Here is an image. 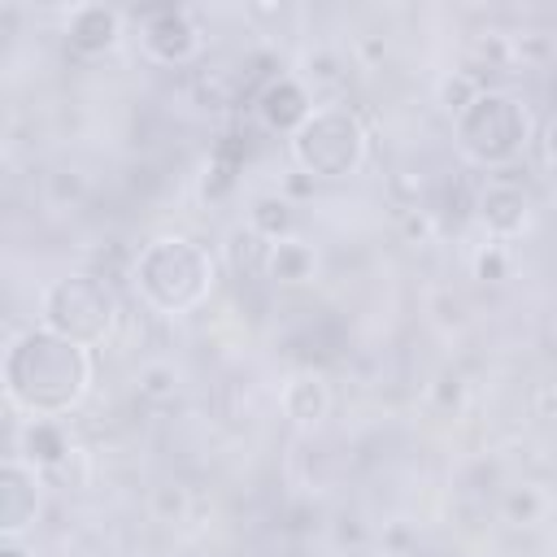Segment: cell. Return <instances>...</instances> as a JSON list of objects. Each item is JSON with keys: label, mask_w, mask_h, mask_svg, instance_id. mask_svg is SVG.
<instances>
[{"label": "cell", "mask_w": 557, "mask_h": 557, "mask_svg": "<svg viewBox=\"0 0 557 557\" xmlns=\"http://www.w3.org/2000/svg\"><path fill=\"white\" fill-rule=\"evenodd\" d=\"M4 396L26 418H65L74 413L96 379L91 348L48 331L26 326L4 344Z\"/></svg>", "instance_id": "cell-1"}, {"label": "cell", "mask_w": 557, "mask_h": 557, "mask_svg": "<svg viewBox=\"0 0 557 557\" xmlns=\"http://www.w3.org/2000/svg\"><path fill=\"white\" fill-rule=\"evenodd\" d=\"M218 265L205 244L187 235H157L131 261V287L152 313H191L209 300Z\"/></svg>", "instance_id": "cell-2"}, {"label": "cell", "mask_w": 557, "mask_h": 557, "mask_svg": "<svg viewBox=\"0 0 557 557\" xmlns=\"http://www.w3.org/2000/svg\"><path fill=\"white\" fill-rule=\"evenodd\" d=\"M535 126L531 109L500 87H483L466 113L453 117V144L457 152L479 170H509L531 148Z\"/></svg>", "instance_id": "cell-3"}, {"label": "cell", "mask_w": 557, "mask_h": 557, "mask_svg": "<svg viewBox=\"0 0 557 557\" xmlns=\"http://www.w3.org/2000/svg\"><path fill=\"white\" fill-rule=\"evenodd\" d=\"M117 318H122L117 292L96 270H70L39 292V326L83 348H100L104 339H113Z\"/></svg>", "instance_id": "cell-4"}, {"label": "cell", "mask_w": 557, "mask_h": 557, "mask_svg": "<svg viewBox=\"0 0 557 557\" xmlns=\"http://www.w3.org/2000/svg\"><path fill=\"white\" fill-rule=\"evenodd\" d=\"M292 165L309 178L322 183H339L361 174V165L370 161V131L361 122L357 109L348 104H318L313 117L287 139Z\"/></svg>", "instance_id": "cell-5"}, {"label": "cell", "mask_w": 557, "mask_h": 557, "mask_svg": "<svg viewBox=\"0 0 557 557\" xmlns=\"http://www.w3.org/2000/svg\"><path fill=\"white\" fill-rule=\"evenodd\" d=\"M139 48L157 65H187L205 48V30L187 9H152L139 22Z\"/></svg>", "instance_id": "cell-6"}, {"label": "cell", "mask_w": 557, "mask_h": 557, "mask_svg": "<svg viewBox=\"0 0 557 557\" xmlns=\"http://www.w3.org/2000/svg\"><path fill=\"white\" fill-rule=\"evenodd\" d=\"M474 218L483 222V231L496 239V244H509L518 235L531 231L535 222V200L522 183L513 178H487L474 196Z\"/></svg>", "instance_id": "cell-7"}, {"label": "cell", "mask_w": 557, "mask_h": 557, "mask_svg": "<svg viewBox=\"0 0 557 557\" xmlns=\"http://www.w3.org/2000/svg\"><path fill=\"white\" fill-rule=\"evenodd\" d=\"M39 505H44V474L17 453H9L0 466V535L26 540V531L39 518Z\"/></svg>", "instance_id": "cell-8"}, {"label": "cell", "mask_w": 557, "mask_h": 557, "mask_svg": "<svg viewBox=\"0 0 557 557\" xmlns=\"http://www.w3.org/2000/svg\"><path fill=\"white\" fill-rule=\"evenodd\" d=\"M252 109H257V122H261L270 135L292 139V135L313 117L318 104H313V91H309L305 78H296V74H274V78H265V87L257 91Z\"/></svg>", "instance_id": "cell-9"}, {"label": "cell", "mask_w": 557, "mask_h": 557, "mask_svg": "<svg viewBox=\"0 0 557 557\" xmlns=\"http://www.w3.org/2000/svg\"><path fill=\"white\" fill-rule=\"evenodd\" d=\"M61 35L74 57H104L122 44V13L113 4H74L61 22Z\"/></svg>", "instance_id": "cell-10"}, {"label": "cell", "mask_w": 557, "mask_h": 557, "mask_svg": "<svg viewBox=\"0 0 557 557\" xmlns=\"http://www.w3.org/2000/svg\"><path fill=\"white\" fill-rule=\"evenodd\" d=\"M278 405H283V418L287 422H296L305 431L309 426H322L326 413H331V383L322 374H313V370H300V374H292L283 383Z\"/></svg>", "instance_id": "cell-11"}, {"label": "cell", "mask_w": 557, "mask_h": 557, "mask_svg": "<svg viewBox=\"0 0 557 557\" xmlns=\"http://www.w3.org/2000/svg\"><path fill=\"white\" fill-rule=\"evenodd\" d=\"M17 457L30 461L39 474L65 466V457H70V431H65V422L61 418H26L22 422V435H17Z\"/></svg>", "instance_id": "cell-12"}, {"label": "cell", "mask_w": 557, "mask_h": 557, "mask_svg": "<svg viewBox=\"0 0 557 557\" xmlns=\"http://www.w3.org/2000/svg\"><path fill=\"white\" fill-rule=\"evenodd\" d=\"M248 231L265 244H278V239H292L296 235V205L278 191H261L252 196L248 205Z\"/></svg>", "instance_id": "cell-13"}, {"label": "cell", "mask_w": 557, "mask_h": 557, "mask_svg": "<svg viewBox=\"0 0 557 557\" xmlns=\"http://www.w3.org/2000/svg\"><path fill=\"white\" fill-rule=\"evenodd\" d=\"M313 270H318V252H313V244H305L300 235L278 239V244L265 248V274H270L274 283H287V287H292V283H309Z\"/></svg>", "instance_id": "cell-14"}, {"label": "cell", "mask_w": 557, "mask_h": 557, "mask_svg": "<svg viewBox=\"0 0 557 557\" xmlns=\"http://www.w3.org/2000/svg\"><path fill=\"white\" fill-rule=\"evenodd\" d=\"M483 91V83L470 74V70H453V74H444L440 78V87H435V100H440V109L448 113V117H457V113H466L470 104H474V96Z\"/></svg>", "instance_id": "cell-15"}, {"label": "cell", "mask_w": 557, "mask_h": 557, "mask_svg": "<svg viewBox=\"0 0 557 557\" xmlns=\"http://www.w3.org/2000/svg\"><path fill=\"white\" fill-rule=\"evenodd\" d=\"M135 392H139L144 400H152V405L174 400V396H178V370H174L170 361H148V366H139V374H135Z\"/></svg>", "instance_id": "cell-16"}, {"label": "cell", "mask_w": 557, "mask_h": 557, "mask_svg": "<svg viewBox=\"0 0 557 557\" xmlns=\"http://www.w3.org/2000/svg\"><path fill=\"white\" fill-rule=\"evenodd\" d=\"M544 509H548V500H544V492L531 487V483L509 487L505 500H500V513H505V522H513V527H531V522H540Z\"/></svg>", "instance_id": "cell-17"}, {"label": "cell", "mask_w": 557, "mask_h": 557, "mask_svg": "<svg viewBox=\"0 0 557 557\" xmlns=\"http://www.w3.org/2000/svg\"><path fill=\"white\" fill-rule=\"evenodd\" d=\"M474 278H483V283H500V278H509V252H505V244H487L479 257H474Z\"/></svg>", "instance_id": "cell-18"}, {"label": "cell", "mask_w": 557, "mask_h": 557, "mask_svg": "<svg viewBox=\"0 0 557 557\" xmlns=\"http://www.w3.org/2000/svg\"><path fill=\"white\" fill-rule=\"evenodd\" d=\"M183 505H187V492L174 487V483H165V487L152 492V513H157L161 522H174V518L183 513Z\"/></svg>", "instance_id": "cell-19"}, {"label": "cell", "mask_w": 557, "mask_h": 557, "mask_svg": "<svg viewBox=\"0 0 557 557\" xmlns=\"http://www.w3.org/2000/svg\"><path fill=\"white\" fill-rule=\"evenodd\" d=\"M540 152H544V165L548 170H557V113L544 122V131H540Z\"/></svg>", "instance_id": "cell-20"}, {"label": "cell", "mask_w": 557, "mask_h": 557, "mask_svg": "<svg viewBox=\"0 0 557 557\" xmlns=\"http://www.w3.org/2000/svg\"><path fill=\"white\" fill-rule=\"evenodd\" d=\"M0 557H30V553H26L22 540H4V544H0Z\"/></svg>", "instance_id": "cell-21"}]
</instances>
